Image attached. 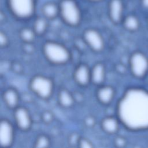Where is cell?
Returning a JSON list of instances; mask_svg holds the SVG:
<instances>
[{
	"mask_svg": "<svg viewBox=\"0 0 148 148\" xmlns=\"http://www.w3.org/2000/svg\"><path fill=\"white\" fill-rule=\"evenodd\" d=\"M117 115L131 130L148 128V92L138 88L127 90L119 102Z\"/></svg>",
	"mask_w": 148,
	"mask_h": 148,
	"instance_id": "1",
	"label": "cell"
},
{
	"mask_svg": "<svg viewBox=\"0 0 148 148\" xmlns=\"http://www.w3.org/2000/svg\"><path fill=\"white\" fill-rule=\"evenodd\" d=\"M42 51L46 59L54 65H63L71 59L69 50L62 44L55 41H47L43 45Z\"/></svg>",
	"mask_w": 148,
	"mask_h": 148,
	"instance_id": "2",
	"label": "cell"
},
{
	"mask_svg": "<svg viewBox=\"0 0 148 148\" xmlns=\"http://www.w3.org/2000/svg\"><path fill=\"white\" fill-rule=\"evenodd\" d=\"M59 14L62 20L68 25L75 27L81 20L80 9L73 0H62L59 4Z\"/></svg>",
	"mask_w": 148,
	"mask_h": 148,
	"instance_id": "3",
	"label": "cell"
},
{
	"mask_svg": "<svg viewBox=\"0 0 148 148\" xmlns=\"http://www.w3.org/2000/svg\"><path fill=\"white\" fill-rule=\"evenodd\" d=\"M31 90L38 97L49 99L53 91V82L52 80L43 75H36L32 77L29 82Z\"/></svg>",
	"mask_w": 148,
	"mask_h": 148,
	"instance_id": "4",
	"label": "cell"
},
{
	"mask_svg": "<svg viewBox=\"0 0 148 148\" xmlns=\"http://www.w3.org/2000/svg\"><path fill=\"white\" fill-rule=\"evenodd\" d=\"M131 74L137 79H143L148 73V57L140 51L132 53L129 58Z\"/></svg>",
	"mask_w": 148,
	"mask_h": 148,
	"instance_id": "5",
	"label": "cell"
},
{
	"mask_svg": "<svg viewBox=\"0 0 148 148\" xmlns=\"http://www.w3.org/2000/svg\"><path fill=\"white\" fill-rule=\"evenodd\" d=\"M12 13L20 19L31 17L35 11V0H7Z\"/></svg>",
	"mask_w": 148,
	"mask_h": 148,
	"instance_id": "6",
	"label": "cell"
},
{
	"mask_svg": "<svg viewBox=\"0 0 148 148\" xmlns=\"http://www.w3.org/2000/svg\"><path fill=\"white\" fill-rule=\"evenodd\" d=\"M84 42L94 51L99 52L104 47V40L100 33L96 29H86L83 34Z\"/></svg>",
	"mask_w": 148,
	"mask_h": 148,
	"instance_id": "7",
	"label": "cell"
},
{
	"mask_svg": "<svg viewBox=\"0 0 148 148\" xmlns=\"http://www.w3.org/2000/svg\"><path fill=\"white\" fill-rule=\"evenodd\" d=\"M14 130L12 124L7 119H2L0 123V144L3 147H10L13 142Z\"/></svg>",
	"mask_w": 148,
	"mask_h": 148,
	"instance_id": "8",
	"label": "cell"
},
{
	"mask_svg": "<svg viewBox=\"0 0 148 148\" xmlns=\"http://www.w3.org/2000/svg\"><path fill=\"white\" fill-rule=\"evenodd\" d=\"M13 116L17 127L22 131L28 130L32 125V119L28 110L24 107L17 106L14 109Z\"/></svg>",
	"mask_w": 148,
	"mask_h": 148,
	"instance_id": "9",
	"label": "cell"
},
{
	"mask_svg": "<svg viewBox=\"0 0 148 148\" xmlns=\"http://www.w3.org/2000/svg\"><path fill=\"white\" fill-rule=\"evenodd\" d=\"M73 77L75 82L80 86H87L91 82V69L87 65L81 64L76 68Z\"/></svg>",
	"mask_w": 148,
	"mask_h": 148,
	"instance_id": "10",
	"label": "cell"
},
{
	"mask_svg": "<svg viewBox=\"0 0 148 148\" xmlns=\"http://www.w3.org/2000/svg\"><path fill=\"white\" fill-rule=\"evenodd\" d=\"M109 17L115 24L120 23L122 19L123 6L121 0H110L109 3Z\"/></svg>",
	"mask_w": 148,
	"mask_h": 148,
	"instance_id": "11",
	"label": "cell"
},
{
	"mask_svg": "<svg viewBox=\"0 0 148 148\" xmlns=\"http://www.w3.org/2000/svg\"><path fill=\"white\" fill-rule=\"evenodd\" d=\"M114 95V89L110 86H101L97 91V98L98 100L104 105H107L112 102Z\"/></svg>",
	"mask_w": 148,
	"mask_h": 148,
	"instance_id": "12",
	"label": "cell"
},
{
	"mask_svg": "<svg viewBox=\"0 0 148 148\" xmlns=\"http://www.w3.org/2000/svg\"><path fill=\"white\" fill-rule=\"evenodd\" d=\"M2 99L6 106L10 109H14L18 106L19 95L17 91L13 88H9L3 91Z\"/></svg>",
	"mask_w": 148,
	"mask_h": 148,
	"instance_id": "13",
	"label": "cell"
},
{
	"mask_svg": "<svg viewBox=\"0 0 148 148\" xmlns=\"http://www.w3.org/2000/svg\"><path fill=\"white\" fill-rule=\"evenodd\" d=\"M105 78V68L101 63L95 64L91 69V82L95 85L99 86L103 83Z\"/></svg>",
	"mask_w": 148,
	"mask_h": 148,
	"instance_id": "14",
	"label": "cell"
},
{
	"mask_svg": "<svg viewBox=\"0 0 148 148\" xmlns=\"http://www.w3.org/2000/svg\"><path fill=\"white\" fill-rule=\"evenodd\" d=\"M119 121L113 116L106 117L101 121V128L107 134H114L119 131Z\"/></svg>",
	"mask_w": 148,
	"mask_h": 148,
	"instance_id": "15",
	"label": "cell"
},
{
	"mask_svg": "<svg viewBox=\"0 0 148 148\" xmlns=\"http://www.w3.org/2000/svg\"><path fill=\"white\" fill-rule=\"evenodd\" d=\"M58 101L60 105L64 108H70L75 102L74 96L67 90L61 89L58 94Z\"/></svg>",
	"mask_w": 148,
	"mask_h": 148,
	"instance_id": "16",
	"label": "cell"
},
{
	"mask_svg": "<svg viewBox=\"0 0 148 148\" xmlns=\"http://www.w3.org/2000/svg\"><path fill=\"white\" fill-rule=\"evenodd\" d=\"M42 10L46 18L54 19L59 14V5L53 2H48L43 5Z\"/></svg>",
	"mask_w": 148,
	"mask_h": 148,
	"instance_id": "17",
	"label": "cell"
},
{
	"mask_svg": "<svg viewBox=\"0 0 148 148\" xmlns=\"http://www.w3.org/2000/svg\"><path fill=\"white\" fill-rule=\"evenodd\" d=\"M124 28L131 32H134L138 29L139 27V21L138 19L133 15L128 16L124 20Z\"/></svg>",
	"mask_w": 148,
	"mask_h": 148,
	"instance_id": "18",
	"label": "cell"
},
{
	"mask_svg": "<svg viewBox=\"0 0 148 148\" xmlns=\"http://www.w3.org/2000/svg\"><path fill=\"white\" fill-rule=\"evenodd\" d=\"M47 28V22L46 18L38 17L34 21L33 29L36 35H42L46 32Z\"/></svg>",
	"mask_w": 148,
	"mask_h": 148,
	"instance_id": "19",
	"label": "cell"
},
{
	"mask_svg": "<svg viewBox=\"0 0 148 148\" xmlns=\"http://www.w3.org/2000/svg\"><path fill=\"white\" fill-rule=\"evenodd\" d=\"M35 35L33 28L25 27L20 31V37L24 43H32L35 39Z\"/></svg>",
	"mask_w": 148,
	"mask_h": 148,
	"instance_id": "20",
	"label": "cell"
},
{
	"mask_svg": "<svg viewBox=\"0 0 148 148\" xmlns=\"http://www.w3.org/2000/svg\"><path fill=\"white\" fill-rule=\"evenodd\" d=\"M50 144L49 138L45 135H40L36 138L34 147L38 148L48 147Z\"/></svg>",
	"mask_w": 148,
	"mask_h": 148,
	"instance_id": "21",
	"label": "cell"
},
{
	"mask_svg": "<svg viewBox=\"0 0 148 148\" xmlns=\"http://www.w3.org/2000/svg\"><path fill=\"white\" fill-rule=\"evenodd\" d=\"M53 118L54 115L53 113L49 110H45L41 114V119L46 124L51 123L53 121Z\"/></svg>",
	"mask_w": 148,
	"mask_h": 148,
	"instance_id": "22",
	"label": "cell"
},
{
	"mask_svg": "<svg viewBox=\"0 0 148 148\" xmlns=\"http://www.w3.org/2000/svg\"><path fill=\"white\" fill-rule=\"evenodd\" d=\"M79 147L81 148H92L93 147V145L91 142L85 138H81L79 139V143L77 145Z\"/></svg>",
	"mask_w": 148,
	"mask_h": 148,
	"instance_id": "23",
	"label": "cell"
},
{
	"mask_svg": "<svg viewBox=\"0 0 148 148\" xmlns=\"http://www.w3.org/2000/svg\"><path fill=\"white\" fill-rule=\"evenodd\" d=\"M114 143L116 147H124L127 145V140L124 136H117L114 140Z\"/></svg>",
	"mask_w": 148,
	"mask_h": 148,
	"instance_id": "24",
	"label": "cell"
},
{
	"mask_svg": "<svg viewBox=\"0 0 148 148\" xmlns=\"http://www.w3.org/2000/svg\"><path fill=\"white\" fill-rule=\"evenodd\" d=\"M80 138V137L77 134H76V133L72 134L69 136V139H68L69 144H70L71 146L78 145Z\"/></svg>",
	"mask_w": 148,
	"mask_h": 148,
	"instance_id": "25",
	"label": "cell"
},
{
	"mask_svg": "<svg viewBox=\"0 0 148 148\" xmlns=\"http://www.w3.org/2000/svg\"><path fill=\"white\" fill-rule=\"evenodd\" d=\"M9 43V40L8 38L5 34L2 31H1L0 32V45L1 47H6Z\"/></svg>",
	"mask_w": 148,
	"mask_h": 148,
	"instance_id": "26",
	"label": "cell"
},
{
	"mask_svg": "<svg viewBox=\"0 0 148 148\" xmlns=\"http://www.w3.org/2000/svg\"><path fill=\"white\" fill-rule=\"evenodd\" d=\"M12 70L16 73H21L23 71V67L18 62H13L11 65Z\"/></svg>",
	"mask_w": 148,
	"mask_h": 148,
	"instance_id": "27",
	"label": "cell"
},
{
	"mask_svg": "<svg viewBox=\"0 0 148 148\" xmlns=\"http://www.w3.org/2000/svg\"><path fill=\"white\" fill-rule=\"evenodd\" d=\"M95 120L94 117L88 116H87L84 119V124L88 127H92L95 125Z\"/></svg>",
	"mask_w": 148,
	"mask_h": 148,
	"instance_id": "28",
	"label": "cell"
},
{
	"mask_svg": "<svg viewBox=\"0 0 148 148\" xmlns=\"http://www.w3.org/2000/svg\"><path fill=\"white\" fill-rule=\"evenodd\" d=\"M23 50L27 54H31L35 51V48L32 43H24Z\"/></svg>",
	"mask_w": 148,
	"mask_h": 148,
	"instance_id": "29",
	"label": "cell"
},
{
	"mask_svg": "<svg viewBox=\"0 0 148 148\" xmlns=\"http://www.w3.org/2000/svg\"><path fill=\"white\" fill-rule=\"evenodd\" d=\"M116 70L120 73H123L124 72H125L126 71V68H125V66L124 65V64H118L117 65V67H116Z\"/></svg>",
	"mask_w": 148,
	"mask_h": 148,
	"instance_id": "30",
	"label": "cell"
},
{
	"mask_svg": "<svg viewBox=\"0 0 148 148\" xmlns=\"http://www.w3.org/2000/svg\"><path fill=\"white\" fill-rule=\"evenodd\" d=\"M143 3L146 7L148 8V0H143Z\"/></svg>",
	"mask_w": 148,
	"mask_h": 148,
	"instance_id": "31",
	"label": "cell"
},
{
	"mask_svg": "<svg viewBox=\"0 0 148 148\" xmlns=\"http://www.w3.org/2000/svg\"><path fill=\"white\" fill-rule=\"evenodd\" d=\"M89 1H100V0H89Z\"/></svg>",
	"mask_w": 148,
	"mask_h": 148,
	"instance_id": "32",
	"label": "cell"
}]
</instances>
